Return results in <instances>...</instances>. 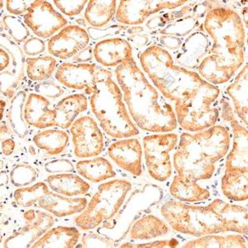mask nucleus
I'll return each mask as SVG.
<instances>
[{
	"instance_id": "f257e3e1",
	"label": "nucleus",
	"mask_w": 248,
	"mask_h": 248,
	"mask_svg": "<svg viewBox=\"0 0 248 248\" xmlns=\"http://www.w3.org/2000/svg\"><path fill=\"white\" fill-rule=\"evenodd\" d=\"M141 67L155 87L170 102H174L178 124L190 133L215 126L219 118L218 88L195 71L175 65L169 51L149 46L140 55Z\"/></svg>"
},
{
	"instance_id": "f03ea898",
	"label": "nucleus",
	"mask_w": 248,
	"mask_h": 248,
	"mask_svg": "<svg viewBox=\"0 0 248 248\" xmlns=\"http://www.w3.org/2000/svg\"><path fill=\"white\" fill-rule=\"evenodd\" d=\"M203 27L213 43L198 74L212 85H223L232 78L245 60L243 20L233 9L216 7L206 14Z\"/></svg>"
},
{
	"instance_id": "7ed1b4c3",
	"label": "nucleus",
	"mask_w": 248,
	"mask_h": 248,
	"mask_svg": "<svg viewBox=\"0 0 248 248\" xmlns=\"http://www.w3.org/2000/svg\"><path fill=\"white\" fill-rule=\"evenodd\" d=\"M130 115L138 127L151 133H170L178 122L169 100L153 86L133 57L115 69Z\"/></svg>"
},
{
	"instance_id": "20e7f679",
	"label": "nucleus",
	"mask_w": 248,
	"mask_h": 248,
	"mask_svg": "<svg viewBox=\"0 0 248 248\" xmlns=\"http://www.w3.org/2000/svg\"><path fill=\"white\" fill-rule=\"evenodd\" d=\"M164 218L175 231L194 237L233 232H248V209L216 199L209 205L167 201L161 206Z\"/></svg>"
},
{
	"instance_id": "39448f33",
	"label": "nucleus",
	"mask_w": 248,
	"mask_h": 248,
	"mask_svg": "<svg viewBox=\"0 0 248 248\" xmlns=\"http://www.w3.org/2000/svg\"><path fill=\"white\" fill-rule=\"evenodd\" d=\"M230 133L222 125L195 133L181 134L173 165L177 175L192 182L209 180L216 165L229 152Z\"/></svg>"
},
{
	"instance_id": "423d86ee",
	"label": "nucleus",
	"mask_w": 248,
	"mask_h": 248,
	"mask_svg": "<svg viewBox=\"0 0 248 248\" xmlns=\"http://www.w3.org/2000/svg\"><path fill=\"white\" fill-rule=\"evenodd\" d=\"M91 110L102 129L113 139H127L139 135V130L131 119L121 89L113 78L97 85L90 99Z\"/></svg>"
},
{
	"instance_id": "0eeeda50",
	"label": "nucleus",
	"mask_w": 248,
	"mask_h": 248,
	"mask_svg": "<svg viewBox=\"0 0 248 248\" xmlns=\"http://www.w3.org/2000/svg\"><path fill=\"white\" fill-rule=\"evenodd\" d=\"M131 189L132 184L122 179L101 184L74 223L83 231L95 229L118 214Z\"/></svg>"
},
{
	"instance_id": "6e6552de",
	"label": "nucleus",
	"mask_w": 248,
	"mask_h": 248,
	"mask_svg": "<svg viewBox=\"0 0 248 248\" xmlns=\"http://www.w3.org/2000/svg\"><path fill=\"white\" fill-rule=\"evenodd\" d=\"M179 141L176 133H155L142 140L147 171L154 180L167 181L172 175L170 153Z\"/></svg>"
},
{
	"instance_id": "1a4fd4ad",
	"label": "nucleus",
	"mask_w": 248,
	"mask_h": 248,
	"mask_svg": "<svg viewBox=\"0 0 248 248\" xmlns=\"http://www.w3.org/2000/svg\"><path fill=\"white\" fill-rule=\"evenodd\" d=\"M56 79L65 87L77 91H85L92 95L97 85L108 78H113V74L108 70L91 63H62L57 68Z\"/></svg>"
},
{
	"instance_id": "9d476101",
	"label": "nucleus",
	"mask_w": 248,
	"mask_h": 248,
	"mask_svg": "<svg viewBox=\"0 0 248 248\" xmlns=\"http://www.w3.org/2000/svg\"><path fill=\"white\" fill-rule=\"evenodd\" d=\"M220 105L222 118L230 124L232 133V148L226 159L225 171L248 172V129L237 120L229 99L223 98Z\"/></svg>"
},
{
	"instance_id": "9b49d317",
	"label": "nucleus",
	"mask_w": 248,
	"mask_h": 248,
	"mask_svg": "<svg viewBox=\"0 0 248 248\" xmlns=\"http://www.w3.org/2000/svg\"><path fill=\"white\" fill-rule=\"evenodd\" d=\"M23 22L37 37L50 38L67 25V20L47 1H34L23 16Z\"/></svg>"
},
{
	"instance_id": "f8f14e48",
	"label": "nucleus",
	"mask_w": 248,
	"mask_h": 248,
	"mask_svg": "<svg viewBox=\"0 0 248 248\" xmlns=\"http://www.w3.org/2000/svg\"><path fill=\"white\" fill-rule=\"evenodd\" d=\"M74 153L79 158L97 156L103 152L105 139L98 124L90 116H82L71 125Z\"/></svg>"
},
{
	"instance_id": "ddd939ff",
	"label": "nucleus",
	"mask_w": 248,
	"mask_h": 248,
	"mask_svg": "<svg viewBox=\"0 0 248 248\" xmlns=\"http://www.w3.org/2000/svg\"><path fill=\"white\" fill-rule=\"evenodd\" d=\"M189 1H120L116 13L119 23L127 26H139L159 12L181 8Z\"/></svg>"
},
{
	"instance_id": "4468645a",
	"label": "nucleus",
	"mask_w": 248,
	"mask_h": 248,
	"mask_svg": "<svg viewBox=\"0 0 248 248\" xmlns=\"http://www.w3.org/2000/svg\"><path fill=\"white\" fill-rule=\"evenodd\" d=\"M91 37L85 29L78 25H68L48 42V51L56 58L68 60L87 47Z\"/></svg>"
},
{
	"instance_id": "2eb2a0df",
	"label": "nucleus",
	"mask_w": 248,
	"mask_h": 248,
	"mask_svg": "<svg viewBox=\"0 0 248 248\" xmlns=\"http://www.w3.org/2000/svg\"><path fill=\"white\" fill-rule=\"evenodd\" d=\"M1 47L11 56L9 67L1 73V93L12 99L25 75V56L22 48L7 34L1 32Z\"/></svg>"
},
{
	"instance_id": "dca6fc26",
	"label": "nucleus",
	"mask_w": 248,
	"mask_h": 248,
	"mask_svg": "<svg viewBox=\"0 0 248 248\" xmlns=\"http://www.w3.org/2000/svg\"><path fill=\"white\" fill-rule=\"evenodd\" d=\"M211 40L207 35L203 24L196 31L186 37L181 47L172 56L175 65L189 71L198 70L201 62L209 53Z\"/></svg>"
},
{
	"instance_id": "f3484780",
	"label": "nucleus",
	"mask_w": 248,
	"mask_h": 248,
	"mask_svg": "<svg viewBox=\"0 0 248 248\" xmlns=\"http://www.w3.org/2000/svg\"><path fill=\"white\" fill-rule=\"evenodd\" d=\"M108 154L121 169L136 176L142 173V147L137 139H124L111 144Z\"/></svg>"
},
{
	"instance_id": "a211bd4d",
	"label": "nucleus",
	"mask_w": 248,
	"mask_h": 248,
	"mask_svg": "<svg viewBox=\"0 0 248 248\" xmlns=\"http://www.w3.org/2000/svg\"><path fill=\"white\" fill-rule=\"evenodd\" d=\"M54 217L46 211H37V217L26 222L18 231L10 235L3 242V248H31L40 237L52 228Z\"/></svg>"
},
{
	"instance_id": "6ab92c4d",
	"label": "nucleus",
	"mask_w": 248,
	"mask_h": 248,
	"mask_svg": "<svg viewBox=\"0 0 248 248\" xmlns=\"http://www.w3.org/2000/svg\"><path fill=\"white\" fill-rule=\"evenodd\" d=\"M131 57L133 46L122 37L102 40L93 47V58L105 67H117Z\"/></svg>"
},
{
	"instance_id": "aec40b11",
	"label": "nucleus",
	"mask_w": 248,
	"mask_h": 248,
	"mask_svg": "<svg viewBox=\"0 0 248 248\" xmlns=\"http://www.w3.org/2000/svg\"><path fill=\"white\" fill-rule=\"evenodd\" d=\"M51 102L38 93H30L24 107V118L27 124L40 129L56 127L57 112L50 109Z\"/></svg>"
},
{
	"instance_id": "412c9836",
	"label": "nucleus",
	"mask_w": 248,
	"mask_h": 248,
	"mask_svg": "<svg viewBox=\"0 0 248 248\" xmlns=\"http://www.w3.org/2000/svg\"><path fill=\"white\" fill-rule=\"evenodd\" d=\"M209 3L210 2H197L195 9L189 15L170 23L158 31V33L180 38L188 37L203 24V19L208 11L214 9L212 5H209Z\"/></svg>"
},
{
	"instance_id": "4be33fe9",
	"label": "nucleus",
	"mask_w": 248,
	"mask_h": 248,
	"mask_svg": "<svg viewBox=\"0 0 248 248\" xmlns=\"http://www.w3.org/2000/svg\"><path fill=\"white\" fill-rule=\"evenodd\" d=\"M38 204L54 216L64 217L81 213L87 206L88 201L85 198L66 197L51 191L40 199Z\"/></svg>"
},
{
	"instance_id": "5701e85b",
	"label": "nucleus",
	"mask_w": 248,
	"mask_h": 248,
	"mask_svg": "<svg viewBox=\"0 0 248 248\" xmlns=\"http://www.w3.org/2000/svg\"><path fill=\"white\" fill-rule=\"evenodd\" d=\"M87 108V97L83 93H76L63 98L54 108L57 112L56 127L62 129L71 127L77 117Z\"/></svg>"
},
{
	"instance_id": "b1692460",
	"label": "nucleus",
	"mask_w": 248,
	"mask_h": 248,
	"mask_svg": "<svg viewBox=\"0 0 248 248\" xmlns=\"http://www.w3.org/2000/svg\"><path fill=\"white\" fill-rule=\"evenodd\" d=\"M248 65L246 64L237 74L234 81L227 88L231 98L234 113L245 126L248 124Z\"/></svg>"
},
{
	"instance_id": "393cba45",
	"label": "nucleus",
	"mask_w": 248,
	"mask_h": 248,
	"mask_svg": "<svg viewBox=\"0 0 248 248\" xmlns=\"http://www.w3.org/2000/svg\"><path fill=\"white\" fill-rule=\"evenodd\" d=\"M80 237V232L75 227L59 226L46 232L32 248H73L76 247Z\"/></svg>"
},
{
	"instance_id": "a878e982",
	"label": "nucleus",
	"mask_w": 248,
	"mask_h": 248,
	"mask_svg": "<svg viewBox=\"0 0 248 248\" xmlns=\"http://www.w3.org/2000/svg\"><path fill=\"white\" fill-rule=\"evenodd\" d=\"M47 185L51 191L66 197L84 195L91 189V185L79 175L71 173H61L49 175Z\"/></svg>"
},
{
	"instance_id": "bb28decb",
	"label": "nucleus",
	"mask_w": 248,
	"mask_h": 248,
	"mask_svg": "<svg viewBox=\"0 0 248 248\" xmlns=\"http://www.w3.org/2000/svg\"><path fill=\"white\" fill-rule=\"evenodd\" d=\"M170 193L172 197L184 203H196L207 201L210 198V192L198 182L186 181L177 175L170 184Z\"/></svg>"
},
{
	"instance_id": "cd10ccee",
	"label": "nucleus",
	"mask_w": 248,
	"mask_h": 248,
	"mask_svg": "<svg viewBox=\"0 0 248 248\" xmlns=\"http://www.w3.org/2000/svg\"><path fill=\"white\" fill-rule=\"evenodd\" d=\"M77 170L82 177L93 183H99L117 175L112 164L101 156L78 161Z\"/></svg>"
},
{
	"instance_id": "c85d7f7f",
	"label": "nucleus",
	"mask_w": 248,
	"mask_h": 248,
	"mask_svg": "<svg viewBox=\"0 0 248 248\" xmlns=\"http://www.w3.org/2000/svg\"><path fill=\"white\" fill-rule=\"evenodd\" d=\"M169 227L164 221L154 215H145L137 220L130 230V237L133 240L145 241L167 235Z\"/></svg>"
},
{
	"instance_id": "c756f323",
	"label": "nucleus",
	"mask_w": 248,
	"mask_h": 248,
	"mask_svg": "<svg viewBox=\"0 0 248 248\" xmlns=\"http://www.w3.org/2000/svg\"><path fill=\"white\" fill-rule=\"evenodd\" d=\"M118 2L114 0H91L85 9V17L90 25L102 29L117 13Z\"/></svg>"
},
{
	"instance_id": "7c9ffc66",
	"label": "nucleus",
	"mask_w": 248,
	"mask_h": 248,
	"mask_svg": "<svg viewBox=\"0 0 248 248\" xmlns=\"http://www.w3.org/2000/svg\"><path fill=\"white\" fill-rule=\"evenodd\" d=\"M221 189L226 198L232 201L248 199V172L225 171L221 179Z\"/></svg>"
},
{
	"instance_id": "2f4dec72",
	"label": "nucleus",
	"mask_w": 248,
	"mask_h": 248,
	"mask_svg": "<svg viewBox=\"0 0 248 248\" xmlns=\"http://www.w3.org/2000/svg\"><path fill=\"white\" fill-rule=\"evenodd\" d=\"M70 141L67 133L59 129L41 131L33 137V142L40 149L45 150L50 155H57L63 153Z\"/></svg>"
},
{
	"instance_id": "473e14b6",
	"label": "nucleus",
	"mask_w": 248,
	"mask_h": 248,
	"mask_svg": "<svg viewBox=\"0 0 248 248\" xmlns=\"http://www.w3.org/2000/svg\"><path fill=\"white\" fill-rule=\"evenodd\" d=\"M185 248H247L248 241L242 235L217 236L215 234L205 235L191 240L185 245Z\"/></svg>"
},
{
	"instance_id": "72a5a7b5",
	"label": "nucleus",
	"mask_w": 248,
	"mask_h": 248,
	"mask_svg": "<svg viewBox=\"0 0 248 248\" xmlns=\"http://www.w3.org/2000/svg\"><path fill=\"white\" fill-rule=\"evenodd\" d=\"M27 99L28 97L25 91H17L12 98L8 111V119L13 132L20 139H25L29 133L28 124L24 118V107Z\"/></svg>"
},
{
	"instance_id": "f704fd0d",
	"label": "nucleus",
	"mask_w": 248,
	"mask_h": 248,
	"mask_svg": "<svg viewBox=\"0 0 248 248\" xmlns=\"http://www.w3.org/2000/svg\"><path fill=\"white\" fill-rule=\"evenodd\" d=\"M57 64V60L49 56L29 57L26 59V73L32 81H46L52 77Z\"/></svg>"
},
{
	"instance_id": "c9c22d12",
	"label": "nucleus",
	"mask_w": 248,
	"mask_h": 248,
	"mask_svg": "<svg viewBox=\"0 0 248 248\" xmlns=\"http://www.w3.org/2000/svg\"><path fill=\"white\" fill-rule=\"evenodd\" d=\"M51 192L49 186L43 182H38L33 186H26L16 189L14 198L17 205L23 208H29L38 203L41 198L44 197Z\"/></svg>"
},
{
	"instance_id": "e433bc0d",
	"label": "nucleus",
	"mask_w": 248,
	"mask_h": 248,
	"mask_svg": "<svg viewBox=\"0 0 248 248\" xmlns=\"http://www.w3.org/2000/svg\"><path fill=\"white\" fill-rule=\"evenodd\" d=\"M197 2H189L188 5L182 6L181 9H177L175 11L163 13L156 15L155 17L150 18L146 23V27L149 31H159L163 29L165 26L169 24L173 21L188 15L195 9V5Z\"/></svg>"
},
{
	"instance_id": "4c0bfd02",
	"label": "nucleus",
	"mask_w": 248,
	"mask_h": 248,
	"mask_svg": "<svg viewBox=\"0 0 248 248\" xmlns=\"http://www.w3.org/2000/svg\"><path fill=\"white\" fill-rule=\"evenodd\" d=\"M8 31V35L15 43H25L30 37V31L24 22L13 15H4L2 18V30Z\"/></svg>"
},
{
	"instance_id": "58836bf2",
	"label": "nucleus",
	"mask_w": 248,
	"mask_h": 248,
	"mask_svg": "<svg viewBox=\"0 0 248 248\" xmlns=\"http://www.w3.org/2000/svg\"><path fill=\"white\" fill-rule=\"evenodd\" d=\"M9 177L13 186L22 188L30 186L37 181L38 172L31 165L20 163L12 168Z\"/></svg>"
},
{
	"instance_id": "ea45409f",
	"label": "nucleus",
	"mask_w": 248,
	"mask_h": 248,
	"mask_svg": "<svg viewBox=\"0 0 248 248\" xmlns=\"http://www.w3.org/2000/svg\"><path fill=\"white\" fill-rule=\"evenodd\" d=\"M124 35L130 44H133L138 47H145L150 45L152 41L151 35L141 26L128 27Z\"/></svg>"
},
{
	"instance_id": "a19ab883",
	"label": "nucleus",
	"mask_w": 248,
	"mask_h": 248,
	"mask_svg": "<svg viewBox=\"0 0 248 248\" xmlns=\"http://www.w3.org/2000/svg\"><path fill=\"white\" fill-rule=\"evenodd\" d=\"M127 26L120 25V24H112V25L104 27V29H96V28H89L88 33L90 35L91 39L99 40L102 38L116 37L120 34H124L127 30Z\"/></svg>"
},
{
	"instance_id": "79ce46f5",
	"label": "nucleus",
	"mask_w": 248,
	"mask_h": 248,
	"mask_svg": "<svg viewBox=\"0 0 248 248\" xmlns=\"http://www.w3.org/2000/svg\"><path fill=\"white\" fill-rule=\"evenodd\" d=\"M54 4L56 5L60 12L65 15L72 17L79 15L83 9H85V6L89 3L86 0H77V1H54Z\"/></svg>"
},
{
	"instance_id": "37998d69",
	"label": "nucleus",
	"mask_w": 248,
	"mask_h": 248,
	"mask_svg": "<svg viewBox=\"0 0 248 248\" xmlns=\"http://www.w3.org/2000/svg\"><path fill=\"white\" fill-rule=\"evenodd\" d=\"M35 91L46 99H57L64 93V90L60 85L49 80L38 83L35 86Z\"/></svg>"
},
{
	"instance_id": "c03bdc74",
	"label": "nucleus",
	"mask_w": 248,
	"mask_h": 248,
	"mask_svg": "<svg viewBox=\"0 0 248 248\" xmlns=\"http://www.w3.org/2000/svg\"><path fill=\"white\" fill-rule=\"evenodd\" d=\"M82 245L84 248H114L115 244L112 240L99 234L91 232L82 237Z\"/></svg>"
},
{
	"instance_id": "a18cd8bd",
	"label": "nucleus",
	"mask_w": 248,
	"mask_h": 248,
	"mask_svg": "<svg viewBox=\"0 0 248 248\" xmlns=\"http://www.w3.org/2000/svg\"><path fill=\"white\" fill-rule=\"evenodd\" d=\"M44 169L51 174L71 173L75 171V167L71 161L67 159H56L45 164Z\"/></svg>"
},
{
	"instance_id": "49530a36",
	"label": "nucleus",
	"mask_w": 248,
	"mask_h": 248,
	"mask_svg": "<svg viewBox=\"0 0 248 248\" xmlns=\"http://www.w3.org/2000/svg\"><path fill=\"white\" fill-rule=\"evenodd\" d=\"M23 51L29 57L38 56L46 51L45 42L37 37H29L23 43Z\"/></svg>"
},
{
	"instance_id": "de8ad7c7",
	"label": "nucleus",
	"mask_w": 248,
	"mask_h": 248,
	"mask_svg": "<svg viewBox=\"0 0 248 248\" xmlns=\"http://www.w3.org/2000/svg\"><path fill=\"white\" fill-rule=\"evenodd\" d=\"M178 245H179V242L177 240L171 238V239L160 240V241H154L151 243H139V244L126 243L120 246V248H175Z\"/></svg>"
},
{
	"instance_id": "09e8293b",
	"label": "nucleus",
	"mask_w": 248,
	"mask_h": 248,
	"mask_svg": "<svg viewBox=\"0 0 248 248\" xmlns=\"http://www.w3.org/2000/svg\"><path fill=\"white\" fill-rule=\"evenodd\" d=\"M33 2L30 0H8L5 2L6 9L11 15H23L29 11Z\"/></svg>"
},
{
	"instance_id": "8fccbe9b",
	"label": "nucleus",
	"mask_w": 248,
	"mask_h": 248,
	"mask_svg": "<svg viewBox=\"0 0 248 248\" xmlns=\"http://www.w3.org/2000/svg\"><path fill=\"white\" fill-rule=\"evenodd\" d=\"M183 43V40L180 37H174V36H166L161 35L159 37V46L164 48L167 51H177L179 48L181 47V44Z\"/></svg>"
},
{
	"instance_id": "3c124183",
	"label": "nucleus",
	"mask_w": 248,
	"mask_h": 248,
	"mask_svg": "<svg viewBox=\"0 0 248 248\" xmlns=\"http://www.w3.org/2000/svg\"><path fill=\"white\" fill-rule=\"evenodd\" d=\"M93 57V48L91 46H88L87 47L83 49L82 51L77 53L72 58L73 63H88L91 62Z\"/></svg>"
},
{
	"instance_id": "603ef678",
	"label": "nucleus",
	"mask_w": 248,
	"mask_h": 248,
	"mask_svg": "<svg viewBox=\"0 0 248 248\" xmlns=\"http://www.w3.org/2000/svg\"><path fill=\"white\" fill-rule=\"evenodd\" d=\"M11 63V56L3 48L0 49V72L5 71Z\"/></svg>"
},
{
	"instance_id": "864d4df0",
	"label": "nucleus",
	"mask_w": 248,
	"mask_h": 248,
	"mask_svg": "<svg viewBox=\"0 0 248 248\" xmlns=\"http://www.w3.org/2000/svg\"><path fill=\"white\" fill-rule=\"evenodd\" d=\"M16 147L15 140L12 139H5L4 141H2L1 144V148L3 152V155H10L14 153Z\"/></svg>"
},
{
	"instance_id": "5fc2aeb1",
	"label": "nucleus",
	"mask_w": 248,
	"mask_h": 248,
	"mask_svg": "<svg viewBox=\"0 0 248 248\" xmlns=\"http://www.w3.org/2000/svg\"><path fill=\"white\" fill-rule=\"evenodd\" d=\"M37 211L35 209H29L28 211H26L23 214V217L25 219V222H29V221H32L37 217Z\"/></svg>"
},
{
	"instance_id": "6e6d98bb",
	"label": "nucleus",
	"mask_w": 248,
	"mask_h": 248,
	"mask_svg": "<svg viewBox=\"0 0 248 248\" xmlns=\"http://www.w3.org/2000/svg\"><path fill=\"white\" fill-rule=\"evenodd\" d=\"M242 14H243V20H244V24L243 25H245L246 27H248V7L245 6V8L243 9V11H242Z\"/></svg>"
},
{
	"instance_id": "4d7b16f0",
	"label": "nucleus",
	"mask_w": 248,
	"mask_h": 248,
	"mask_svg": "<svg viewBox=\"0 0 248 248\" xmlns=\"http://www.w3.org/2000/svg\"><path fill=\"white\" fill-rule=\"evenodd\" d=\"M77 22L78 23V26H79V23H82V25H85V22L84 19L77 20Z\"/></svg>"
}]
</instances>
